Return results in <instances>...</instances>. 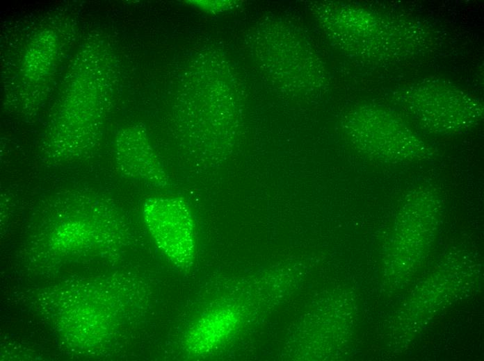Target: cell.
I'll return each mask as SVG.
<instances>
[{"label":"cell","mask_w":484,"mask_h":361,"mask_svg":"<svg viewBox=\"0 0 484 361\" xmlns=\"http://www.w3.org/2000/svg\"><path fill=\"white\" fill-rule=\"evenodd\" d=\"M238 318L229 310H218L202 316L189 330L187 346L194 353L203 354L215 349L234 329Z\"/></svg>","instance_id":"cell-2"},{"label":"cell","mask_w":484,"mask_h":361,"mask_svg":"<svg viewBox=\"0 0 484 361\" xmlns=\"http://www.w3.org/2000/svg\"><path fill=\"white\" fill-rule=\"evenodd\" d=\"M144 215L158 247L175 265H191L195 252V226L189 206L177 196H160L145 202Z\"/></svg>","instance_id":"cell-1"}]
</instances>
